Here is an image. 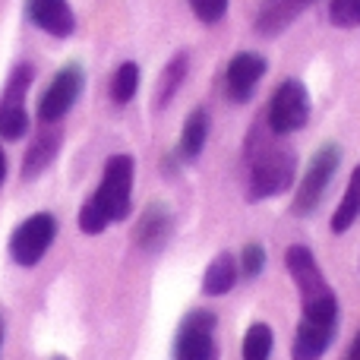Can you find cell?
I'll use <instances>...</instances> for the list:
<instances>
[{
    "label": "cell",
    "mask_w": 360,
    "mask_h": 360,
    "mask_svg": "<svg viewBox=\"0 0 360 360\" xmlns=\"http://www.w3.org/2000/svg\"><path fill=\"white\" fill-rule=\"evenodd\" d=\"M243 171H247V199L262 202V199L281 196L294 184L297 155L275 143V133L262 120L250 130L247 146H243Z\"/></svg>",
    "instance_id": "obj_1"
},
{
    "label": "cell",
    "mask_w": 360,
    "mask_h": 360,
    "mask_svg": "<svg viewBox=\"0 0 360 360\" xmlns=\"http://www.w3.org/2000/svg\"><path fill=\"white\" fill-rule=\"evenodd\" d=\"M130 196H133V158L111 155L105 165L98 190L79 209V231L95 237L111 221H124L130 215Z\"/></svg>",
    "instance_id": "obj_2"
},
{
    "label": "cell",
    "mask_w": 360,
    "mask_h": 360,
    "mask_svg": "<svg viewBox=\"0 0 360 360\" xmlns=\"http://www.w3.org/2000/svg\"><path fill=\"white\" fill-rule=\"evenodd\" d=\"M338 332V304L329 307H307L300 313V326L294 335L291 360H323Z\"/></svg>",
    "instance_id": "obj_3"
},
{
    "label": "cell",
    "mask_w": 360,
    "mask_h": 360,
    "mask_svg": "<svg viewBox=\"0 0 360 360\" xmlns=\"http://www.w3.org/2000/svg\"><path fill=\"white\" fill-rule=\"evenodd\" d=\"M310 120V95H307L300 79H285L275 89L272 101L266 111V124L275 136H288V133L300 130Z\"/></svg>",
    "instance_id": "obj_4"
},
{
    "label": "cell",
    "mask_w": 360,
    "mask_h": 360,
    "mask_svg": "<svg viewBox=\"0 0 360 360\" xmlns=\"http://www.w3.org/2000/svg\"><path fill=\"white\" fill-rule=\"evenodd\" d=\"M215 329L218 316L212 310L186 313L174 338V360H218Z\"/></svg>",
    "instance_id": "obj_5"
},
{
    "label": "cell",
    "mask_w": 360,
    "mask_h": 360,
    "mask_svg": "<svg viewBox=\"0 0 360 360\" xmlns=\"http://www.w3.org/2000/svg\"><path fill=\"white\" fill-rule=\"evenodd\" d=\"M338 162H342V149L335 143L323 146V149L313 155L310 168L304 174V184L297 186V196H294V215H310V212L319 209L326 190H329L332 177L338 171Z\"/></svg>",
    "instance_id": "obj_6"
},
{
    "label": "cell",
    "mask_w": 360,
    "mask_h": 360,
    "mask_svg": "<svg viewBox=\"0 0 360 360\" xmlns=\"http://www.w3.org/2000/svg\"><path fill=\"white\" fill-rule=\"evenodd\" d=\"M54 237H57V218L54 215H48V212L29 215L22 224H16V231H13V237H10L13 262H16V266H25V269L35 266V262L48 253Z\"/></svg>",
    "instance_id": "obj_7"
},
{
    "label": "cell",
    "mask_w": 360,
    "mask_h": 360,
    "mask_svg": "<svg viewBox=\"0 0 360 360\" xmlns=\"http://www.w3.org/2000/svg\"><path fill=\"white\" fill-rule=\"evenodd\" d=\"M285 269L291 272L294 285H297L300 307L323 304V300L335 297V294H332V288H329V281H326V275H323V269H319L316 256H313V250H307L304 243H294V247H288Z\"/></svg>",
    "instance_id": "obj_8"
},
{
    "label": "cell",
    "mask_w": 360,
    "mask_h": 360,
    "mask_svg": "<svg viewBox=\"0 0 360 360\" xmlns=\"http://www.w3.org/2000/svg\"><path fill=\"white\" fill-rule=\"evenodd\" d=\"M32 76H35V70L29 63H19V67H13L10 79L4 86V95H0V136L4 139H19L29 130L25 92L32 86Z\"/></svg>",
    "instance_id": "obj_9"
},
{
    "label": "cell",
    "mask_w": 360,
    "mask_h": 360,
    "mask_svg": "<svg viewBox=\"0 0 360 360\" xmlns=\"http://www.w3.org/2000/svg\"><path fill=\"white\" fill-rule=\"evenodd\" d=\"M82 82H86V76H82L79 63H67L63 70H57V76L51 79V86L44 89L41 101H38V120L41 124H57L76 105Z\"/></svg>",
    "instance_id": "obj_10"
},
{
    "label": "cell",
    "mask_w": 360,
    "mask_h": 360,
    "mask_svg": "<svg viewBox=\"0 0 360 360\" xmlns=\"http://www.w3.org/2000/svg\"><path fill=\"white\" fill-rule=\"evenodd\" d=\"M262 76H266V57L262 54H256V51H240V54H234L228 63V73H224L228 98L237 101V105L250 101Z\"/></svg>",
    "instance_id": "obj_11"
},
{
    "label": "cell",
    "mask_w": 360,
    "mask_h": 360,
    "mask_svg": "<svg viewBox=\"0 0 360 360\" xmlns=\"http://www.w3.org/2000/svg\"><path fill=\"white\" fill-rule=\"evenodd\" d=\"M25 13L38 29L54 38H67L76 32V16L67 0H25Z\"/></svg>",
    "instance_id": "obj_12"
},
{
    "label": "cell",
    "mask_w": 360,
    "mask_h": 360,
    "mask_svg": "<svg viewBox=\"0 0 360 360\" xmlns=\"http://www.w3.org/2000/svg\"><path fill=\"white\" fill-rule=\"evenodd\" d=\"M171 234H174V218H171L168 205L152 202L149 209L139 215L136 221V243L146 253H158V250L168 247Z\"/></svg>",
    "instance_id": "obj_13"
},
{
    "label": "cell",
    "mask_w": 360,
    "mask_h": 360,
    "mask_svg": "<svg viewBox=\"0 0 360 360\" xmlns=\"http://www.w3.org/2000/svg\"><path fill=\"white\" fill-rule=\"evenodd\" d=\"M60 130H57L54 124H44V130L38 133L35 139L29 143V149H25V158H22V180H35L38 174H44V171L51 168V162L57 158V152H60Z\"/></svg>",
    "instance_id": "obj_14"
},
{
    "label": "cell",
    "mask_w": 360,
    "mask_h": 360,
    "mask_svg": "<svg viewBox=\"0 0 360 360\" xmlns=\"http://www.w3.org/2000/svg\"><path fill=\"white\" fill-rule=\"evenodd\" d=\"M313 0H269L266 6H262V13L256 16V32L259 35H278L281 29H288V25L297 19L300 10H307Z\"/></svg>",
    "instance_id": "obj_15"
},
{
    "label": "cell",
    "mask_w": 360,
    "mask_h": 360,
    "mask_svg": "<svg viewBox=\"0 0 360 360\" xmlns=\"http://www.w3.org/2000/svg\"><path fill=\"white\" fill-rule=\"evenodd\" d=\"M209 111L205 108H196V111L186 117L184 124V133H180V158L184 162H196L205 149V139H209Z\"/></svg>",
    "instance_id": "obj_16"
},
{
    "label": "cell",
    "mask_w": 360,
    "mask_h": 360,
    "mask_svg": "<svg viewBox=\"0 0 360 360\" xmlns=\"http://www.w3.org/2000/svg\"><path fill=\"white\" fill-rule=\"evenodd\" d=\"M186 70H190V54L177 51L168 60V67L162 70V76H158V92H155L158 108H168L171 101H174V95L180 92V86H184V79H186Z\"/></svg>",
    "instance_id": "obj_17"
},
{
    "label": "cell",
    "mask_w": 360,
    "mask_h": 360,
    "mask_svg": "<svg viewBox=\"0 0 360 360\" xmlns=\"http://www.w3.org/2000/svg\"><path fill=\"white\" fill-rule=\"evenodd\" d=\"M234 285H237V259L231 253H218L202 275V291L212 294V297H221Z\"/></svg>",
    "instance_id": "obj_18"
},
{
    "label": "cell",
    "mask_w": 360,
    "mask_h": 360,
    "mask_svg": "<svg viewBox=\"0 0 360 360\" xmlns=\"http://www.w3.org/2000/svg\"><path fill=\"white\" fill-rule=\"evenodd\" d=\"M357 218H360V165L354 168V174H351V184H348V190H345V199L338 202L335 215H332V231H335V234H345Z\"/></svg>",
    "instance_id": "obj_19"
},
{
    "label": "cell",
    "mask_w": 360,
    "mask_h": 360,
    "mask_svg": "<svg viewBox=\"0 0 360 360\" xmlns=\"http://www.w3.org/2000/svg\"><path fill=\"white\" fill-rule=\"evenodd\" d=\"M272 345H275L272 326L253 323L247 329V335H243V360H269L272 357Z\"/></svg>",
    "instance_id": "obj_20"
},
{
    "label": "cell",
    "mask_w": 360,
    "mask_h": 360,
    "mask_svg": "<svg viewBox=\"0 0 360 360\" xmlns=\"http://www.w3.org/2000/svg\"><path fill=\"white\" fill-rule=\"evenodd\" d=\"M136 89H139V67L133 60L120 63L111 79V101L114 105H127V101H133Z\"/></svg>",
    "instance_id": "obj_21"
},
{
    "label": "cell",
    "mask_w": 360,
    "mask_h": 360,
    "mask_svg": "<svg viewBox=\"0 0 360 360\" xmlns=\"http://www.w3.org/2000/svg\"><path fill=\"white\" fill-rule=\"evenodd\" d=\"M329 19L338 29H357L360 25V0H332Z\"/></svg>",
    "instance_id": "obj_22"
},
{
    "label": "cell",
    "mask_w": 360,
    "mask_h": 360,
    "mask_svg": "<svg viewBox=\"0 0 360 360\" xmlns=\"http://www.w3.org/2000/svg\"><path fill=\"white\" fill-rule=\"evenodd\" d=\"M190 10L196 13L199 22L215 25V22H221L224 13H228V0H190Z\"/></svg>",
    "instance_id": "obj_23"
},
{
    "label": "cell",
    "mask_w": 360,
    "mask_h": 360,
    "mask_svg": "<svg viewBox=\"0 0 360 360\" xmlns=\"http://www.w3.org/2000/svg\"><path fill=\"white\" fill-rule=\"evenodd\" d=\"M237 266L243 269V275H247V278H256V275L262 272V266H266V250H262L259 243H247V247H243V253L237 256Z\"/></svg>",
    "instance_id": "obj_24"
},
{
    "label": "cell",
    "mask_w": 360,
    "mask_h": 360,
    "mask_svg": "<svg viewBox=\"0 0 360 360\" xmlns=\"http://www.w3.org/2000/svg\"><path fill=\"white\" fill-rule=\"evenodd\" d=\"M348 360H360V332H357L354 345H351V351H348Z\"/></svg>",
    "instance_id": "obj_25"
},
{
    "label": "cell",
    "mask_w": 360,
    "mask_h": 360,
    "mask_svg": "<svg viewBox=\"0 0 360 360\" xmlns=\"http://www.w3.org/2000/svg\"><path fill=\"white\" fill-rule=\"evenodd\" d=\"M4 177H6V155H4V149H0V186H4Z\"/></svg>",
    "instance_id": "obj_26"
},
{
    "label": "cell",
    "mask_w": 360,
    "mask_h": 360,
    "mask_svg": "<svg viewBox=\"0 0 360 360\" xmlns=\"http://www.w3.org/2000/svg\"><path fill=\"white\" fill-rule=\"evenodd\" d=\"M0 342H4V316H0Z\"/></svg>",
    "instance_id": "obj_27"
},
{
    "label": "cell",
    "mask_w": 360,
    "mask_h": 360,
    "mask_svg": "<svg viewBox=\"0 0 360 360\" xmlns=\"http://www.w3.org/2000/svg\"><path fill=\"white\" fill-rule=\"evenodd\" d=\"M51 360H67V357H60V354H57V357H51Z\"/></svg>",
    "instance_id": "obj_28"
}]
</instances>
